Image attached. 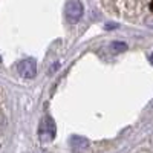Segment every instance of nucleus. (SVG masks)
Instances as JSON below:
<instances>
[{"label":"nucleus","mask_w":153,"mask_h":153,"mask_svg":"<svg viewBox=\"0 0 153 153\" xmlns=\"http://www.w3.org/2000/svg\"><path fill=\"white\" fill-rule=\"evenodd\" d=\"M150 61H152V65H153V52H152V55H150Z\"/></svg>","instance_id":"8"},{"label":"nucleus","mask_w":153,"mask_h":153,"mask_svg":"<svg viewBox=\"0 0 153 153\" xmlns=\"http://www.w3.org/2000/svg\"><path fill=\"white\" fill-rule=\"evenodd\" d=\"M83 12H84V8H83V3L80 2V0H69V2L65 5V16L71 22L80 20Z\"/></svg>","instance_id":"2"},{"label":"nucleus","mask_w":153,"mask_h":153,"mask_svg":"<svg viewBox=\"0 0 153 153\" xmlns=\"http://www.w3.org/2000/svg\"><path fill=\"white\" fill-rule=\"evenodd\" d=\"M112 28H117V25H112V23H109L107 26H106V29H112Z\"/></svg>","instance_id":"7"},{"label":"nucleus","mask_w":153,"mask_h":153,"mask_svg":"<svg viewBox=\"0 0 153 153\" xmlns=\"http://www.w3.org/2000/svg\"><path fill=\"white\" fill-rule=\"evenodd\" d=\"M57 129H55V123L52 118H45L43 123L40 124V129H38V138H40L42 143H49L55 138Z\"/></svg>","instance_id":"1"},{"label":"nucleus","mask_w":153,"mask_h":153,"mask_svg":"<svg viewBox=\"0 0 153 153\" xmlns=\"http://www.w3.org/2000/svg\"><path fill=\"white\" fill-rule=\"evenodd\" d=\"M0 61H2V57H0Z\"/></svg>","instance_id":"9"},{"label":"nucleus","mask_w":153,"mask_h":153,"mask_svg":"<svg viewBox=\"0 0 153 153\" xmlns=\"http://www.w3.org/2000/svg\"><path fill=\"white\" fill-rule=\"evenodd\" d=\"M147 26L153 29V19H149V20H147Z\"/></svg>","instance_id":"6"},{"label":"nucleus","mask_w":153,"mask_h":153,"mask_svg":"<svg viewBox=\"0 0 153 153\" xmlns=\"http://www.w3.org/2000/svg\"><path fill=\"white\" fill-rule=\"evenodd\" d=\"M110 48H112V51H115V52H123V51L127 49L126 43H123V42H113L110 45Z\"/></svg>","instance_id":"5"},{"label":"nucleus","mask_w":153,"mask_h":153,"mask_svg":"<svg viewBox=\"0 0 153 153\" xmlns=\"http://www.w3.org/2000/svg\"><path fill=\"white\" fill-rule=\"evenodd\" d=\"M69 144H71V147H72L74 150H86V149L89 147V141H87L86 138L80 136V135H74V136L71 138Z\"/></svg>","instance_id":"4"},{"label":"nucleus","mask_w":153,"mask_h":153,"mask_svg":"<svg viewBox=\"0 0 153 153\" xmlns=\"http://www.w3.org/2000/svg\"><path fill=\"white\" fill-rule=\"evenodd\" d=\"M17 72L23 78H34L37 74V63L34 58H25L17 63Z\"/></svg>","instance_id":"3"}]
</instances>
